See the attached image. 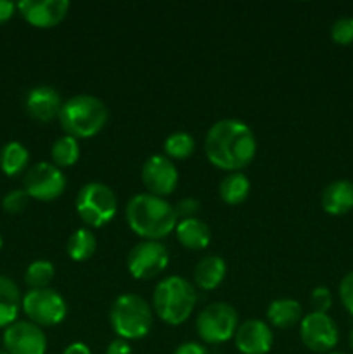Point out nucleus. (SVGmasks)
<instances>
[{
	"instance_id": "4",
	"label": "nucleus",
	"mask_w": 353,
	"mask_h": 354,
	"mask_svg": "<svg viewBox=\"0 0 353 354\" xmlns=\"http://www.w3.org/2000/svg\"><path fill=\"white\" fill-rule=\"evenodd\" d=\"M197 294L192 283L180 275L163 279L152 292V308L168 325H182L196 308Z\"/></svg>"
},
{
	"instance_id": "28",
	"label": "nucleus",
	"mask_w": 353,
	"mask_h": 354,
	"mask_svg": "<svg viewBox=\"0 0 353 354\" xmlns=\"http://www.w3.org/2000/svg\"><path fill=\"white\" fill-rule=\"evenodd\" d=\"M331 38L338 45H350L353 44V17L343 16L332 23L331 26Z\"/></svg>"
},
{
	"instance_id": "29",
	"label": "nucleus",
	"mask_w": 353,
	"mask_h": 354,
	"mask_svg": "<svg viewBox=\"0 0 353 354\" xmlns=\"http://www.w3.org/2000/svg\"><path fill=\"white\" fill-rule=\"evenodd\" d=\"M28 203H30V196L26 194L24 189H12L3 196L2 199V207L6 213L17 214L21 211H24L28 207Z\"/></svg>"
},
{
	"instance_id": "32",
	"label": "nucleus",
	"mask_w": 353,
	"mask_h": 354,
	"mask_svg": "<svg viewBox=\"0 0 353 354\" xmlns=\"http://www.w3.org/2000/svg\"><path fill=\"white\" fill-rule=\"evenodd\" d=\"M201 204L199 201L194 199V197H183V199L179 201V204L175 206L176 216H182V220H187V218H196V214L199 213Z\"/></svg>"
},
{
	"instance_id": "21",
	"label": "nucleus",
	"mask_w": 353,
	"mask_h": 354,
	"mask_svg": "<svg viewBox=\"0 0 353 354\" xmlns=\"http://www.w3.org/2000/svg\"><path fill=\"white\" fill-rule=\"evenodd\" d=\"M266 318L277 328H289L301 322L303 308L293 297H279L273 299L266 308Z\"/></svg>"
},
{
	"instance_id": "20",
	"label": "nucleus",
	"mask_w": 353,
	"mask_h": 354,
	"mask_svg": "<svg viewBox=\"0 0 353 354\" xmlns=\"http://www.w3.org/2000/svg\"><path fill=\"white\" fill-rule=\"evenodd\" d=\"M21 290L14 280L0 275V328H7L17 322L21 311Z\"/></svg>"
},
{
	"instance_id": "24",
	"label": "nucleus",
	"mask_w": 353,
	"mask_h": 354,
	"mask_svg": "<svg viewBox=\"0 0 353 354\" xmlns=\"http://www.w3.org/2000/svg\"><path fill=\"white\" fill-rule=\"evenodd\" d=\"M97 249V239L89 228H78L69 235L66 242V252L73 261H87Z\"/></svg>"
},
{
	"instance_id": "12",
	"label": "nucleus",
	"mask_w": 353,
	"mask_h": 354,
	"mask_svg": "<svg viewBox=\"0 0 353 354\" xmlns=\"http://www.w3.org/2000/svg\"><path fill=\"white\" fill-rule=\"evenodd\" d=\"M3 349L9 354H45L47 335L30 320H17L3 330Z\"/></svg>"
},
{
	"instance_id": "23",
	"label": "nucleus",
	"mask_w": 353,
	"mask_h": 354,
	"mask_svg": "<svg viewBox=\"0 0 353 354\" xmlns=\"http://www.w3.org/2000/svg\"><path fill=\"white\" fill-rule=\"evenodd\" d=\"M30 152L21 142H7L0 151V169L7 176H17L28 168Z\"/></svg>"
},
{
	"instance_id": "38",
	"label": "nucleus",
	"mask_w": 353,
	"mask_h": 354,
	"mask_svg": "<svg viewBox=\"0 0 353 354\" xmlns=\"http://www.w3.org/2000/svg\"><path fill=\"white\" fill-rule=\"evenodd\" d=\"M2 245H3V239H2V235H0V249H2Z\"/></svg>"
},
{
	"instance_id": "35",
	"label": "nucleus",
	"mask_w": 353,
	"mask_h": 354,
	"mask_svg": "<svg viewBox=\"0 0 353 354\" xmlns=\"http://www.w3.org/2000/svg\"><path fill=\"white\" fill-rule=\"evenodd\" d=\"M16 9L17 6L14 2H10V0H0V24L7 23L14 16Z\"/></svg>"
},
{
	"instance_id": "9",
	"label": "nucleus",
	"mask_w": 353,
	"mask_h": 354,
	"mask_svg": "<svg viewBox=\"0 0 353 354\" xmlns=\"http://www.w3.org/2000/svg\"><path fill=\"white\" fill-rule=\"evenodd\" d=\"M23 189L30 199L54 201L66 190V175L54 162L40 161L24 173Z\"/></svg>"
},
{
	"instance_id": "5",
	"label": "nucleus",
	"mask_w": 353,
	"mask_h": 354,
	"mask_svg": "<svg viewBox=\"0 0 353 354\" xmlns=\"http://www.w3.org/2000/svg\"><path fill=\"white\" fill-rule=\"evenodd\" d=\"M109 324L118 339L137 341L151 332L152 308L138 294H121L111 304Z\"/></svg>"
},
{
	"instance_id": "30",
	"label": "nucleus",
	"mask_w": 353,
	"mask_h": 354,
	"mask_svg": "<svg viewBox=\"0 0 353 354\" xmlns=\"http://www.w3.org/2000/svg\"><path fill=\"white\" fill-rule=\"evenodd\" d=\"M310 306L314 313H327L332 306V294L327 287L318 286L310 294Z\"/></svg>"
},
{
	"instance_id": "2",
	"label": "nucleus",
	"mask_w": 353,
	"mask_h": 354,
	"mask_svg": "<svg viewBox=\"0 0 353 354\" xmlns=\"http://www.w3.org/2000/svg\"><path fill=\"white\" fill-rule=\"evenodd\" d=\"M125 218L134 234L144 241H161L176 227V211L165 197L137 194L125 207Z\"/></svg>"
},
{
	"instance_id": "10",
	"label": "nucleus",
	"mask_w": 353,
	"mask_h": 354,
	"mask_svg": "<svg viewBox=\"0 0 353 354\" xmlns=\"http://www.w3.org/2000/svg\"><path fill=\"white\" fill-rule=\"evenodd\" d=\"M170 254L159 241H142L132 248L127 258V268L137 280H149L163 273L168 266Z\"/></svg>"
},
{
	"instance_id": "34",
	"label": "nucleus",
	"mask_w": 353,
	"mask_h": 354,
	"mask_svg": "<svg viewBox=\"0 0 353 354\" xmlns=\"http://www.w3.org/2000/svg\"><path fill=\"white\" fill-rule=\"evenodd\" d=\"M106 354H134V349L128 344L125 339H114L109 346H107Z\"/></svg>"
},
{
	"instance_id": "27",
	"label": "nucleus",
	"mask_w": 353,
	"mask_h": 354,
	"mask_svg": "<svg viewBox=\"0 0 353 354\" xmlns=\"http://www.w3.org/2000/svg\"><path fill=\"white\" fill-rule=\"evenodd\" d=\"M54 265L48 259H35L24 273V282L30 289H45L54 279Z\"/></svg>"
},
{
	"instance_id": "17",
	"label": "nucleus",
	"mask_w": 353,
	"mask_h": 354,
	"mask_svg": "<svg viewBox=\"0 0 353 354\" xmlns=\"http://www.w3.org/2000/svg\"><path fill=\"white\" fill-rule=\"evenodd\" d=\"M322 209L332 216H343L353 209V182L336 180L322 190Z\"/></svg>"
},
{
	"instance_id": "6",
	"label": "nucleus",
	"mask_w": 353,
	"mask_h": 354,
	"mask_svg": "<svg viewBox=\"0 0 353 354\" xmlns=\"http://www.w3.org/2000/svg\"><path fill=\"white\" fill-rule=\"evenodd\" d=\"M75 209L89 227L100 228L116 216L118 197L106 183L89 182L76 194Z\"/></svg>"
},
{
	"instance_id": "8",
	"label": "nucleus",
	"mask_w": 353,
	"mask_h": 354,
	"mask_svg": "<svg viewBox=\"0 0 353 354\" xmlns=\"http://www.w3.org/2000/svg\"><path fill=\"white\" fill-rule=\"evenodd\" d=\"M21 310L38 327H54L66 318L68 304L57 290L45 287L28 290L21 301Z\"/></svg>"
},
{
	"instance_id": "40",
	"label": "nucleus",
	"mask_w": 353,
	"mask_h": 354,
	"mask_svg": "<svg viewBox=\"0 0 353 354\" xmlns=\"http://www.w3.org/2000/svg\"><path fill=\"white\" fill-rule=\"evenodd\" d=\"M329 354H345V353H329Z\"/></svg>"
},
{
	"instance_id": "16",
	"label": "nucleus",
	"mask_w": 353,
	"mask_h": 354,
	"mask_svg": "<svg viewBox=\"0 0 353 354\" xmlns=\"http://www.w3.org/2000/svg\"><path fill=\"white\" fill-rule=\"evenodd\" d=\"M61 93L48 85L35 86L28 92L26 100H24V107L30 118L40 123H48L54 118L59 116V111L62 107Z\"/></svg>"
},
{
	"instance_id": "33",
	"label": "nucleus",
	"mask_w": 353,
	"mask_h": 354,
	"mask_svg": "<svg viewBox=\"0 0 353 354\" xmlns=\"http://www.w3.org/2000/svg\"><path fill=\"white\" fill-rule=\"evenodd\" d=\"M173 354H208V351L203 344H199V342L187 341L182 342Z\"/></svg>"
},
{
	"instance_id": "22",
	"label": "nucleus",
	"mask_w": 353,
	"mask_h": 354,
	"mask_svg": "<svg viewBox=\"0 0 353 354\" xmlns=\"http://www.w3.org/2000/svg\"><path fill=\"white\" fill-rule=\"evenodd\" d=\"M251 190V183L249 178L241 171H232L225 176L220 182L218 192L224 203L230 204V206H237V204L244 203Z\"/></svg>"
},
{
	"instance_id": "37",
	"label": "nucleus",
	"mask_w": 353,
	"mask_h": 354,
	"mask_svg": "<svg viewBox=\"0 0 353 354\" xmlns=\"http://www.w3.org/2000/svg\"><path fill=\"white\" fill-rule=\"evenodd\" d=\"M350 348H352V351H353V327H352V330H350Z\"/></svg>"
},
{
	"instance_id": "39",
	"label": "nucleus",
	"mask_w": 353,
	"mask_h": 354,
	"mask_svg": "<svg viewBox=\"0 0 353 354\" xmlns=\"http://www.w3.org/2000/svg\"><path fill=\"white\" fill-rule=\"evenodd\" d=\"M0 354H9V353H7L6 349H0Z\"/></svg>"
},
{
	"instance_id": "14",
	"label": "nucleus",
	"mask_w": 353,
	"mask_h": 354,
	"mask_svg": "<svg viewBox=\"0 0 353 354\" xmlns=\"http://www.w3.org/2000/svg\"><path fill=\"white\" fill-rule=\"evenodd\" d=\"M17 10L37 28L57 26L69 12L68 0H21Z\"/></svg>"
},
{
	"instance_id": "15",
	"label": "nucleus",
	"mask_w": 353,
	"mask_h": 354,
	"mask_svg": "<svg viewBox=\"0 0 353 354\" xmlns=\"http://www.w3.org/2000/svg\"><path fill=\"white\" fill-rule=\"evenodd\" d=\"M234 342L242 354H266L273 344L272 328L265 322L251 318L239 325Z\"/></svg>"
},
{
	"instance_id": "31",
	"label": "nucleus",
	"mask_w": 353,
	"mask_h": 354,
	"mask_svg": "<svg viewBox=\"0 0 353 354\" xmlns=\"http://www.w3.org/2000/svg\"><path fill=\"white\" fill-rule=\"evenodd\" d=\"M339 299H341L345 310L353 317V270L346 273L339 283Z\"/></svg>"
},
{
	"instance_id": "36",
	"label": "nucleus",
	"mask_w": 353,
	"mask_h": 354,
	"mask_svg": "<svg viewBox=\"0 0 353 354\" xmlns=\"http://www.w3.org/2000/svg\"><path fill=\"white\" fill-rule=\"evenodd\" d=\"M62 354H92V351L85 342H73L62 351Z\"/></svg>"
},
{
	"instance_id": "18",
	"label": "nucleus",
	"mask_w": 353,
	"mask_h": 354,
	"mask_svg": "<svg viewBox=\"0 0 353 354\" xmlns=\"http://www.w3.org/2000/svg\"><path fill=\"white\" fill-rule=\"evenodd\" d=\"M176 239L185 249L199 251L210 245L211 242V230L203 220L199 218H187L180 220L175 227Z\"/></svg>"
},
{
	"instance_id": "1",
	"label": "nucleus",
	"mask_w": 353,
	"mask_h": 354,
	"mask_svg": "<svg viewBox=\"0 0 353 354\" xmlns=\"http://www.w3.org/2000/svg\"><path fill=\"white\" fill-rule=\"evenodd\" d=\"M258 149L255 131L246 121L225 118L208 130L204 152L210 162L225 171H241L253 161Z\"/></svg>"
},
{
	"instance_id": "7",
	"label": "nucleus",
	"mask_w": 353,
	"mask_h": 354,
	"mask_svg": "<svg viewBox=\"0 0 353 354\" xmlns=\"http://www.w3.org/2000/svg\"><path fill=\"white\" fill-rule=\"evenodd\" d=\"M239 327V315L232 304L218 301L211 303L197 315V335L206 344H224L230 341Z\"/></svg>"
},
{
	"instance_id": "25",
	"label": "nucleus",
	"mask_w": 353,
	"mask_h": 354,
	"mask_svg": "<svg viewBox=\"0 0 353 354\" xmlns=\"http://www.w3.org/2000/svg\"><path fill=\"white\" fill-rule=\"evenodd\" d=\"M52 162L57 168H68L80 159V142L71 135H62L52 144Z\"/></svg>"
},
{
	"instance_id": "3",
	"label": "nucleus",
	"mask_w": 353,
	"mask_h": 354,
	"mask_svg": "<svg viewBox=\"0 0 353 354\" xmlns=\"http://www.w3.org/2000/svg\"><path fill=\"white\" fill-rule=\"evenodd\" d=\"M57 118L66 135H71L78 140V138H90L99 133L106 127L109 111L99 97L80 93V95L69 97L62 104Z\"/></svg>"
},
{
	"instance_id": "13",
	"label": "nucleus",
	"mask_w": 353,
	"mask_h": 354,
	"mask_svg": "<svg viewBox=\"0 0 353 354\" xmlns=\"http://www.w3.org/2000/svg\"><path fill=\"white\" fill-rule=\"evenodd\" d=\"M142 182L149 194L166 197L179 185V169L165 154H154L142 165Z\"/></svg>"
},
{
	"instance_id": "26",
	"label": "nucleus",
	"mask_w": 353,
	"mask_h": 354,
	"mask_svg": "<svg viewBox=\"0 0 353 354\" xmlns=\"http://www.w3.org/2000/svg\"><path fill=\"white\" fill-rule=\"evenodd\" d=\"M165 156L170 159H187L192 156L194 149H196V142L194 137L187 131H173L166 137L165 144Z\"/></svg>"
},
{
	"instance_id": "11",
	"label": "nucleus",
	"mask_w": 353,
	"mask_h": 354,
	"mask_svg": "<svg viewBox=\"0 0 353 354\" xmlns=\"http://www.w3.org/2000/svg\"><path fill=\"white\" fill-rule=\"evenodd\" d=\"M300 339L310 351L331 353L339 342L336 322L327 313H308L300 322Z\"/></svg>"
},
{
	"instance_id": "19",
	"label": "nucleus",
	"mask_w": 353,
	"mask_h": 354,
	"mask_svg": "<svg viewBox=\"0 0 353 354\" xmlns=\"http://www.w3.org/2000/svg\"><path fill=\"white\" fill-rule=\"evenodd\" d=\"M225 275H227V265L224 258L215 254L201 258L194 268V282L203 290L217 289L224 282Z\"/></svg>"
}]
</instances>
